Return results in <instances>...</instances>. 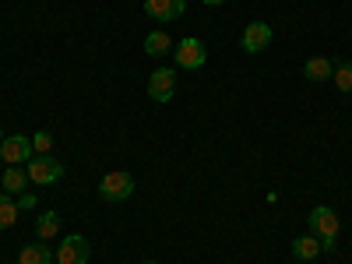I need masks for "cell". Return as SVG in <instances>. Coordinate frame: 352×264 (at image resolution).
Masks as SVG:
<instances>
[{"instance_id":"8","label":"cell","mask_w":352,"mask_h":264,"mask_svg":"<svg viewBox=\"0 0 352 264\" xmlns=\"http://www.w3.org/2000/svg\"><path fill=\"white\" fill-rule=\"evenodd\" d=\"M272 46V25H264V21H250L243 28V50L247 53H261V50H268Z\"/></svg>"},{"instance_id":"22","label":"cell","mask_w":352,"mask_h":264,"mask_svg":"<svg viewBox=\"0 0 352 264\" xmlns=\"http://www.w3.org/2000/svg\"><path fill=\"white\" fill-rule=\"evenodd\" d=\"M0 141H4V131H0Z\"/></svg>"},{"instance_id":"20","label":"cell","mask_w":352,"mask_h":264,"mask_svg":"<svg viewBox=\"0 0 352 264\" xmlns=\"http://www.w3.org/2000/svg\"><path fill=\"white\" fill-rule=\"evenodd\" d=\"M201 4H208V8H219V4H226V0H201Z\"/></svg>"},{"instance_id":"9","label":"cell","mask_w":352,"mask_h":264,"mask_svg":"<svg viewBox=\"0 0 352 264\" xmlns=\"http://www.w3.org/2000/svg\"><path fill=\"white\" fill-rule=\"evenodd\" d=\"M144 11L155 21H173L187 11V0H144Z\"/></svg>"},{"instance_id":"1","label":"cell","mask_w":352,"mask_h":264,"mask_svg":"<svg viewBox=\"0 0 352 264\" xmlns=\"http://www.w3.org/2000/svg\"><path fill=\"white\" fill-rule=\"evenodd\" d=\"M338 229H342V222H338V215L331 208L317 204V208L310 212V232L320 240V250H335L338 247Z\"/></svg>"},{"instance_id":"18","label":"cell","mask_w":352,"mask_h":264,"mask_svg":"<svg viewBox=\"0 0 352 264\" xmlns=\"http://www.w3.org/2000/svg\"><path fill=\"white\" fill-rule=\"evenodd\" d=\"M32 148H36L39 155H50V148H53V134L39 131V134H36V141H32Z\"/></svg>"},{"instance_id":"7","label":"cell","mask_w":352,"mask_h":264,"mask_svg":"<svg viewBox=\"0 0 352 264\" xmlns=\"http://www.w3.org/2000/svg\"><path fill=\"white\" fill-rule=\"evenodd\" d=\"M88 254H92V247L85 236H67L64 247L56 250V264H88Z\"/></svg>"},{"instance_id":"13","label":"cell","mask_w":352,"mask_h":264,"mask_svg":"<svg viewBox=\"0 0 352 264\" xmlns=\"http://www.w3.org/2000/svg\"><path fill=\"white\" fill-rule=\"evenodd\" d=\"M292 254H296L300 261H314V257L320 254V240L314 236V232H310V236H300V240H292Z\"/></svg>"},{"instance_id":"16","label":"cell","mask_w":352,"mask_h":264,"mask_svg":"<svg viewBox=\"0 0 352 264\" xmlns=\"http://www.w3.org/2000/svg\"><path fill=\"white\" fill-rule=\"evenodd\" d=\"M25 184H28V173H21L18 166H8V169H4V190H8V194H21Z\"/></svg>"},{"instance_id":"15","label":"cell","mask_w":352,"mask_h":264,"mask_svg":"<svg viewBox=\"0 0 352 264\" xmlns=\"http://www.w3.org/2000/svg\"><path fill=\"white\" fill-rule=\"evenodd\" d=\"M18 201H11V194H0V229H11L18 222Z\"/></svg>"},{"instance_id":"4","label":"cell","mask_w":352,"mask_h":264,"mask_svg":"<svg viewBox=\"0 0 352 264\" xmlns=\"http://www.w3.org/2000/svg\"><path fill=\"white\" fill-rule=\"evenodd\" d=\"M99 194H102V201H127L134 194L131 173H106L99 180Z\"/></svg>"},{"instance_id":"2","label":"cell","mask_w":352,"mask_h":264,"mask_svg":"<svg viewBox=\"0 0 352 264\" xmlns=\"http://www.w3.org/2000/svg\"><path fill=\"white\" fill-rule=\"evenodd\" d=\"M25 173L32 184H56L64 176V162L53 159V155H36V159L25 162Z\"/></svg>"},{"instance_id":"14","label":"cell","mask_w":352,"mask_h":264,"mask_svg":"<svg viewBox=\"0 0 352 264\" xmlns=\"http://www.w3.org/2000/svg\"><path fill=\"white\" fill-rule=\"evenodd\" d=\"M56 229H60V215H56V212H43V215H39V222H36L39 240H43V243H46V240H53V236H56Z\"/></svg>"},{"instance_id":"3","label":"cell","mask_w":352,"mask_h":264,"mask_svg":"<svg viewBox=\"0 0 352 264\" xmlns=\"http://www.w3.org/2000/svg\"><path fill=\"white\" fill-rule=\"evenodd\" d=\"M173 53H176V67H184V71H197L208 60V50H204L201 39H180Z\"/></svg>"},{"instance_id":"10","label":"cell","mask_w":352,"mask_h":264,"mask_svg":"<svg viewBox=\"0 0 352 264\" xmlns=\"http://www.w3.org/2000/svg\"><path fill=\"white\" fill-rule=\"evenodd\" d=\"M303 74L310 78V81H331V74H335V67H331V60L328 56H310V60L303 64Z\"/></svg>"},{"instance_id":"21","label":"cell","mask_w":352,"mask_h":264,"mask_svg":"<svg viewBox=\"0 0 352 264\" xmlns=\"http://www.w3.org/2000/svg\"><path fill=\"white\" fill-rule=\"evenodd\" d=\"M144 264H159V261H144Z\"/></svg>"},{"instance_id":"17","label":"cell","mask_w":352,"mask_h":264,"mask_svg":"<svg viewBox=\"0 0 352 264\" xmlns=\"http://www.w3.org/2000/svg\"><path fill=\"white\" fill-rule=\"evenodd\" d=\"M331 81L338 85V92H352V64H342V67H335Z\"/></svg>"},{"instance_id":"19","label":"cell","mask_w":352,"mask_h":264,"mask_svg":"<svg viewBox=\"0 0 352 264\" xmlns=\"http://www.w3.org/2000/svg\"><path fill=\"white\" fill-rule=\"evenodd\" d=\"M18 208H21V212H25V208H36V194L21 190V194H18Z\"/></svg>"},{"instance_id":"5","label":"cell","mask_w":352,"mask_h":264,"mask_svg":"<svg viewBox=\"0 0 352 264\" xmlns=\"http://www.w3.org/2000/svg\"><path fill=\"white\" fill-rule=\"evenodd\" d=\"M32 138H25V134H11V138H4L0 141V155H4V162L8 166H18V162H28L32 159Z\"/></svg>"},{"instance_id":"11","label":"cell","mask_w":352,"mask_h":264,"mask_svg":"<svg viewBox=\"0 0 352 264\" xmlns=\"http://www.w3.org/2000/svg\"><path fill=\"white\" fill-rule=\"evenodd\" d=\"M53 257H56V254H53V250L39 240V243H28V247H21V257H18V261H21V264H53Z\"/></svg>"},{"instance_id":"12","label":"cell","mask_w":352,"mask_h":264,"mask_svg":"<svg viewBox=\"0 0 352 264\" xmlns=\"http://www.w3.org/2000/svg\"><path fill=\"white\" fill-rule=\"evenodd\" d=\"M144 53L148 56H166V53H173V39L166 32H148L144 36Z\"/></svg>"},{"instance_id":"6","label":"cell","mask_w":352,"mask_h":264,"mask_svg":"<svg viewBox=\"0 0 352 264\" xmlns=\"http://www.w3.org/2000/svg\"><path fill=\"white\" fill-rule=\"evenodd\" d=\"M148 96L155 102H169L176 96V71L173 67H159L155 74H148Z\"/></svg>"}]
</instances>
